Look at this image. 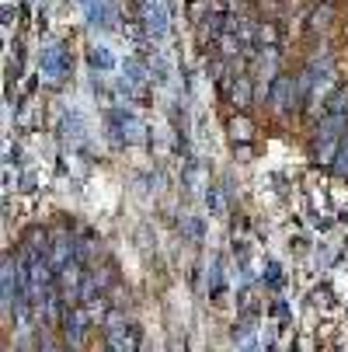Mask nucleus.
I'll use <instances>...</instances> for the list:
<instances>
[{"instance_id": "nucleus-10", "label": "nucleus", "mask_w": 348, "mask_h": 352, "mask_svg": "<svg viewBox=\"0 0 348 352\" xmlns=\"http://www.w3.org/2000/svg\"><path fill=\"white\" fill-rule=\"evenodd\" d=\"M321 116H334V119H348V84H338L334 94L324 102Z\"/></svg>"}, {"instance_id": "nucleus-17", "label": "nucleus", "mask_w": 348, "mask_h": 352, "mask_svg": "<svg viewBox=\"0 0 348 352\" xmlns=\"http://www.w3.org/2000/svg\"><path fill=\"white\" fill-rule=\"evenodd\" d=\"M91 63L97 67V70H112L115 67V60H112V53L105 45H97V49H91Z\"/></svg>"}, {"instance_id": "nucleus-2", "label": "nucleus", "mask_w": 348, "mask_h": 352, "mask_svg": "<svg viewBox=\"0 0 348 352\" xmlns=\"http://www.w3.org/2000/svg\"><path fill=\"white\" fill-rule=\"evenodd\" d=\"M227 21H230V11H227V0H206L202 14H198L195 28H198V42H209V45H220L223 32H227Z\"/></svg>"}, {"instance_id": "nucleus-15", "label": "nucleus", "mask_w": 348, "mask_h": 352, "mask_svg": "<svg viewBox=\"0 0 348 352\" xmlns=\"http://www.w3.org/2000/svg\"><path fill=\"white\" fill-rule=\"evenodd\" d=\"M150 14H146V25H150V32H154V38H164V32H167V21H164V14H161V8L154 4V8H146Z\"/></svg>"}, {"instance_id": "nucleus-12", "label": "nucleus", "mask_w": 348, "mask_h": 352, "mask_svg": "<svg viewBox=\"0 0 348 352\" xmlns=\"http://www.w3.org/2000/svg\"><path fill=\"white\" fill-rule=\"evenodd\" d=\"M227 129H230V140H233V143H240V146H247V143L255 140V122L247 119V116H233Z\"/></svg>"}, {"instance_id": "nucleus-16", "label": "nucleus", "mask_w": 348, "mask_h": 352, "mask_svg": "<svg viewBox=\"0 0 348 352\" xmlns=\"http://www.w3.org/2000/svg\"><path fill=\"white\" fill-rule=\"evenodd\" d=\"M220 289H223V262L213 258V262H209V293L220 296Z\"/></svg>"}, {"instance_id": "nucleus-20", "label": "nucleus", "mask_w": 348, "mask_h": 352, "mask_svg": "<svg viewBox=\"0 0 348 352\" xmlns=\"http://www.w3.org/2000/svg\"><path fill=\"white\" fill-rule=\"evenodd\" d=\"M84 307H87V318H91V321H105V318H108V311H105V300H102V296L91 300V304H84Z\"/></svg>"}, {"instance_id": "nucleus-9", "label": "nucleus", "mask_w": 348, "mask_h": 352, "mask_svg": "<svg viewBox=\"0 0 348 352\" xmlns=\"http://www.w3.org/2000/svg\"><path fill=\"white\" fill-rule=\"evenodd\" d=\"M42 67L49 74V80H63L67 77V67H70V56L63 53V45H49L42 53Z\"/></svg>"}, {"instance_id": "nucleus-6", "label": "nucleus", "mask_w": 348, "mask_h": 352, "mask_svg": "<svg viewBox=\"0 0 348 352\" xmlns=\"http://www.w3.org/2000/svg\"><path fill=\"white\" fill-rule=\"evenodd\" d=\"M87 324H91V318H87V307H84V304H70V307L63 311V342H67L70 352H77V349L84 345Z\"/></svg>"}, {"instance_id": "nucleus-3", "label": "nucleus", "mask_w": 348, "mask_h": 352, "mask_svg": "<svg viewBox=\"0 0 348 352\" xmlns=\"http://www.w3.org/2000/svg\"><path fill=\"white\" fill-rule=\"evenodd\" d=\"M49 237H53V244H49V262H53V272H56V276H60L67 265L80 262V244H77V234H70V230H53Z\"/></svg>"}, {"instance_id": "nucleus-7", "label": "nucleus", "mask_w": 348, "mask_h": 352, "mask_svg": "<svg viewBox=\"0 0 348 352\" xmlns=\"http://www.w3.org/2000/svg\"><path fill=\"white\" fill-rule=\"evenodd\" d=\"M18 293H21V272H18V258L8 255L4 265H0V300H4V314L11 318L14 304H18Z\"/></svg>"}, {"instance_id": "nucleus-14", "label": "nucleus", "mask_w": 348, "mask_h": 352, "mask_svg": "<svg viewBox=\"0 0 348 352\" xmlns=\"http://www.w3.org/2000/svg\"><path fill=\"white\" fill-rule=\"evenodd\" d=\"M77 244H80V262L91 265V262L97 258V241H94V234H91V230L77 234Z\"/></svg>"}, {"instance_id": "nucleus-11", "label": "nucleus", "mask_w": 348, "mask_h": 352, "mask_svg": "<svg viewBox=\"0 0 348 352\" xmlns=\"http://www.w3.org/2000/svg\"><path fill=\"white\" fill-rule=\"evenodd\" d=\"M115 126H119V133H122V140H126V143H143V140H146V133H143L139 119H136V116H129V112H119V116H115Z\"/></svg>"}, {"instance_id": "nucleus-21", "label": "nucleus", "mask_w": 348, "mask_h": 352, "mask_svg": "<svg viewBox=\"0 0 348 352\" xmlns=\"http://www.w3.org/2000/svg\"><path fill=\"white\" fill-rule=\"evenodd\" d=\"M185 227H188V237L198 241V230H202V227H198V220H185Z\"/></svg>"}, {"instance_id": "nucleus-5", "label": "nucleus", "mask_w": 348, "mask_h": 352, "mask_svg": "<svg viewBox=\"0 0 348 352\" xmlns=\"http://www.w3.org/2000/svg\"><path fill=\"white\" fill-rule=\"evenodd\" d=\"M268 105H272L279 116H286V112H292V109H300V91H296V77L279 74V77L272 80V87H268Z\"/></svg>"}, {"instance_id": "nucleus-19", "label": "nucleus", "mask_w": 348, "mask_h": 352, "mask_svg": "<svg viewBox=\"0 0 348 352\" xmlns=\"http://www.w3.org/2000/svg\"><path fill=\"white\" fill-rule=\"evenodd\" d=\"M331 171H334L338 178H348V136H345V143H341V150H338V157H334Z\"/></svg>"}, {"instance_id": "nucleus-13", "label": "nucleus", "mask_w": 348, "mask_h": 352, "mask_svg": "<svg viewBox=\"0 0 348 352\" xmlns=\"http://www.w3.org/2000/svg\"><path fill=\"white\" fill-rule=\"evenodd\" d=\"M255 42H258L262 53H268V49H279V25H275V21H262Z\"/></svg>"}, {"instance_id": "nucleus-8", "label": "nucleus", "mask_w": 348, "mask_h": 352, "mask_svg": "<svg viewBox=\"0 0 348 352\" xmlns=\"http://www.w3.org/2000/svg\"><path fill=\"white\" fill-rule=\"evenodd\" d=\"M227 98H230L237 109H247V105L255 102V84H251V77H247V74H233L230 84H227Z\"/></svg>"}, {"instance_id": "nucleus-18", "label": "nucleus", "mask_w": 348, "mask_h": 352, "mask_svg": "<svg viewBox=\"0 0 348 352\" xmlns=\"http://www.w3.org/2000/svg\"><path fill=\"white\" fill-rule=\"evenodd\" d=\"M331 21V4H321V8H314V14H310V25H307V32H317V28H324Z\"/></svg>"}, {"instance_id": "nucleus-4", "label": "nucleus", "mask_w": 348, "mask_h": 352, "mask_svg": "<svg viewBox=\"0 0 348 352\" xmlns=\"http://www.w3.org/2000/svg\"><path fill=\"white\" fill-rule=\"evenodd\" d=\"M105 328H108V352H136L139 338H136V328L129 324V318L122 311H108Z\"/></svg>"}, {"instance_id": "nucleus-1", "label": "nucleus", "mask_w": 348, "mask_h": 352, "mask_svg": "<svg viewBox=\"0 0 348 352\" xmlns=\"http://www.w3.org/2000/svg\"><path fill=\"white\" fill-rule=\"evenodd\" d=\"M348 136V119H334V116H321V126H317V136H314V161L317 164H334L338 150Z\"/></svg>"}]
</instances>
